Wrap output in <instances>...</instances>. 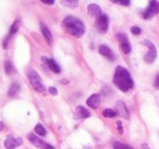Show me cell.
Returning a JSON list of instances; mask_svg holds the SVG:
<instances>
[{"label":"cell","mask_w":159,"mask_h":149,"mask_svg":"<svg viewBox=\"0 0 159 149\" xmlns=\"http://www.w3.org/2000/svg\"><path fill=\"white\" fill-rule=\"evenodd\" d=\"M5 71L8 75H11V74H13L16 72V69H14L11 61H6L5 62Z\"/></svg>","instance_id":"cell-20"},{"label":"cell","mask_w":159,"mask_h":149,"mask_svg":"<svg viewBox=\"0 0 159 149\" xmlns=\"http://www.w3.org/2000/svg\"><path fill=\"white\" fill-rule=\"evenodd\" d=\"M23 144V139L21 137L19 138H13L12 136L7 137V139L5 140V147L7 149H14L16 147L21 146Z\"/></svg>","instance_id":"cell-12"},{"label":"cell","mask_w":159,"mask_h":149,"mask_svg":"<svg viewBox=\"0 0 159 149\" xmlns=\"http://www.w3.org/2000/svg\"><path fill=\"white\" fill-rule=\"evenodd\" d=\"M116 109H117V113L120 116H122L125 120H130V112H129L128 107H126L123 101L118 100L117 103H116Z\"/></svg>","instance_id":"cell-9"},{"label":"cell","mask_w":159,"mask_h":149,"mask_svg":"<svg viewBox=\"0 0 159 149\" xmlns=\"http://www.w3.org/2000/svg\"><path fill=\"white\" fill-rule=\"evenodd\" d=\"M86 103L89 107L93 108V109H97L100 106V96L98 94H93L86 100Z\"/></svg>","instance_id":"cell-16"},{"label":"cell","mask_w":159,"mask_h":149,"mask_svg":"<svg viewBox=\"0 0 159 149\" xmlns=\"http://www.w3.org/2000/svg\"><path fill=\"white\" fill-rule=\"evenodd\" d=\"M117 126H118V131H119V134H123V129H122V123L120 121L117 122Z\"/></svg>","instance_id":"cell-27"},{"label":"cell","mask_w":159,"mask_h":149,"mask_svg":"<svg viewBox=\"0 0 159 149\" xmlns=\"http://www.w3.org/2000/svg\"><path fill=\"white\" fill-rule=\"evenodd\" d=\"M117 37H118V40H119L120 48H121L122 52L125 55H129L131 52V50H132V48H131V44L128 39V36L124 33H119Z\"/></svg>","instance_id":"cell-8"},{"label":"cell","mask_w":159,"mask_h":149,"mask_svg":"<svg viewBox=\"0 0 159 149\" xmlns=\"http://www.w3.org/2000/svg\"><path fill=\"white\" fill-rule=\"evenodd\" d=\"M155 87L159 88V74L156 76V78H155Z\"/></svg>","instance_id":"cell-29"},{"label":"cell","mask_w":159,"mask_h":149,"mask_svg":"<svg viewBox=\"0 0 159 149\" xmlns=\"http://www.w3.org/2000/svg\"><path fill=\"white\" fill-rule=\"evenodd\" d=\"M42 61L45 63V64H47V67H48L49 69L53 72V73L59 74L60 72H61V68H60V65L58 64L53 59L47 58V57H42Z\"/></svg>","instance_id":"cell-11"},{"label":"cell","mask_w":159,"mask_h":149,"mask_svg":"<svg viewBox=\"0 0 159 149\" xmlns=\"http://www.w3.org/2000/svg\"><path fill=\"white\" fill-rule=\"evenodd\" d=\"M113 149H134V148L129 146V145L122 144V142H116L115 144H113Z\"/></svg>","instance_id":"cell-23"},{"label":"cell","mask_w":159,"mask_h":149,"mask_svg":"<svg viewBox=\"0 0 159 149\" xmlns=\"http://www.w3.org/2000/svg\"><path fill=\"white\" fill-rule=\"evenodd\" d=\"M43 3H45V5H49V6H52L53 3H55V0H40Z\"/></svg>","instance_id":"cell-28"},{"label":"cell","mask_w":159,"mask_h":149,"mask_svg":"<svg viewBox=\"0 0 159 149\" xmlns=\"http://www.w3.org/2000/svg\"><path fill=\"white\" fill-rule=\"evenodd\" d=\"M40 29H42V33L44 35L45 39L47 40L49 45L52 44V35H51V32L49 31V28L44 24V23H40Z\"/></svg>","instance_id":"cell-17"},{"label":"cell","mask_w":159,"mask_h":149,"mask_svg":"<svg viewBox=\"0 0 159 149\" xmlns=\"http://www.w3.org/2000/svg\"><path fill=\"white\" fill-rule=\"evenodd\" d=\"M48 90H49V93H50L52 96H56L58 94V90H57V88H56V87H49Z\"/></svg>","instance_id":"cell-26"},{"label":"cell","mask_w":159,"mask_h":149,"mask_svg":"<svg viewBox=\"0 0 159 149\" xmlns=\"http://www.w3.org/2000/svg\"><path fill=\"white\" fill-rule=\"evenodd\" d=\"M20 25H21V20H16L13 22V24L11 25V27H10V31H9V35H8L7 37L5 38V40H3V48H5V49L8 47V44H9L10 38H11L12 36H13L14 34L19 31V28H20Z\"/></svg>","instance_id":"cell-10"},{"label":"cell","mask_w":159,"mask_h":149,"mask_svg":"<svg viewBox=\"0 0 159 149\" xmlns=\"http://www.w3.org/2000/svg\"><path fill=\"white\" fill-rule=\"evenodd\" d=\"M143 45H145V46L148 48V52L145 55V57H144V60H145V62H147V63H152L157 58L156 47H155V45L152 44V42H149V40H144Z\"/></svg>","instance_id":"cell-5"},{"label":"cell","mask_w":159,"mask_h":149,"mask_svg":"<svg viewBox=\"0 0 159 149\" xmlns=\"http://www.w3.org/2000/svg\"><path fill=\"white\" fill-rule=\"evenodd\" d=\"M61 83H62V84H68L69 82H68L66 80H62V81H61Z\"/></svg>","instance_id":"cell-30"},{"label":"cell","mask_w":159,"mask_h":149,"mask_svg":"<svg viewBox=\"0 0 159 149\" xmlns=\"http://www.w3.org/2000/svg\"><path fill=\"white\" fill-rule=\"evenodd\" d=\"M113 83L123 93H126L134 87V82L131 77L130 72L121 65L116 68L115 75H113Z\"/></svg>","instance_id":"cell-1"},{"label":"cell","mask_w":159,"mask_h":149,"mask_svg":"<svg viewBox=\"0 0 159 149\" xmlns=\"http://www.w3.org/2000/svg\"><path fill=\"white\" fill-rule=\"evenodd\" d=\"M159 12V2L156 0H150L148 7L142 12V18L144 20H149L154 18L157 13Z\"/></svg>","instance_id":"cell-4"},{"label":"cell","mask_w":159,"mask_h":149,"mask_svg":"<svg viewBox=\"0 0 159 149\" xmlns=\"http://www.w3.org/2000/svg\"><path fill=\"white\" fill-rule=\"evenodd\" d=\"M109 1L112 3H117V5H120V6H124V7H128L131 2V0H109Z\"/></svg>","instance_id":"cell-24"},{"label":"cell","mask_w":159,"mask_h":149,"mask_svg":"<svg viewBox=\"0 0 159 149\" xmlns=\"http://www.w3.org/2000/svg\"><path fill=\"white\" fill-rule=\"evenodd\" d=\"M62 6L66 8H71V9H74L79 6V0H60Z\"/></svg>","instance_id":"cell-19"},{"label":"cell","mask_w":159,"mask_h":149,"mask_svg":"<svg viewBox=\"0 0 159 149\" xmlns=\"http://www.w3.org/2000/svg\"><path fill=\"white\" fill-rule=\"evenodd\" d=\"M89 116H91V112H89L86 108H84L83 106L76 107V109H75L74 119L80 120V119H86V118H89Z\"/></svg>","instance_id":"cell-15"},{"label":"cell","mask_w":159,"mask_h":149,"mask_svg":"<svg viewBox=\"0 0 159 149\" xmlns=\"http://www.w3.org/2000/svg\"><path fill=\"white\" fill-rule=\"evenodd\" d=\"M29 140L34 145V146L37 147V148H39V149H55V147L51 146V145L48 144V142H44L43 139H40V138L37 137L35 134H30Z\"/></svg>","instance_id":"cell-7"},{"label":"cell","mask_w":159,"mask_h":149,"mask_svg":"<svg viewBox=\"0 0 159 149\" xmlns=\"http://www.w3.org/2000/svg\"><path fill=\"white\" fill-rule=\"evenodd\" d=\"M27 77H29V81L31 83L32 87L35 89L38 93H44L46 90V87H45L44 83H43L40 76L38 75V73L35 71V70H29L27 72Z\"/></svg>","instance_id":"cell-3"},{"label":"cell","mask_w":159,"mask_h":149,"mask_svg":"<svg viewBox=\"0 0 159 149\" xmlns=\"http://www.w3.org/2000/svg\"><path fill=\"white\" fill-rule=\"evenodd\" d=\"M35 133L37 134V135H39V136H43V137L47 135L46 129H45V127L43 126L42 124H39V123H38V124L35 126Z\"/></svg>","instance_id":"cell-21"},{"label":"cell","mask_w":159,"mask_h":149,"mask_svg":"<svg viewBox=\"0 0 159 149\" xmlns=\"http://www.w3.org/2000/svg\"><path fill=\"white\" fill-rule=\"evenodd\" d=\"M98 51H99V54L102 55V56H104L105 58H107L108 60H110V61L116 60V56H115V54H113V51L109 48L108 46H106V45H102V46H99Z\"/></svg>","instance_id":"cell-13"},{"label":"cell","mask_w":159,"mask_h":149,"mask_svg":"<svg viewBox=\"0 0 159 149\" xmlns=\"http://www.w3.org/2000/svg\"><path fill=\"white\" fill-rule=\"evenodd\" d=\"M142 147H143L144 149H149V148H148V146H147V145H146V144H144V145H143V146H142Z\"/></svg>","instance_id":"cell-31"},{"label":"cell","mask_w":159,"mask_h":149,"mask_svg":"<svg viewBox=\"0 0 159 149\" xmlns=\"http://www.w3.org/2000/svg\"><path fill=\"white\" fill-rule=\"evenodd\" d=\"M87 12H89V16L95 18L96 20H97V19L102 14V8H100L98 5H96V3H91V5L89 6V8H87Z\"/></svg>","instance_id":"cell-14"},{"label":"cell","mask_w":159,"mask_h":149,"mask_svg":"<svg viewBox=\"0 0 159 149\" xmlns=\"http://www.w3.org/2000/svg\"><path fill=\"white\" fill-rule=\"evenodd\" d=\"M3 129V124H2V122H0V131Z\"/></svg>","instance_id":"cell-32"},{"label":"cell","mask_w":159,"mask_h":149,"mask_svg":"<svg viewBox=\"0 0 159 149\" xmlns=\"http://www.w3.org/2000/svg\"><path fill=\"white\" fill-rule=\"evenodd\" d=\"M95 26H96V29H97L98 33L106 34L107 32H108V28H109L108 15H106V14H102V15L96 20Z\"/></svg>","instance_id":"cell-6"},{"label":"cell","mask_w":159,"mask_h":149,"mask_svg":"<svg viewBox=\"0 0 159 149\" xmlns=\"http://www.w3.org/2000/svg\"><path fill=\"white\" fill-rule=\"evenodd\" d=\"M117 114H118L117 111H115V110H112V109H106L102 111V116L108 119L115 118V116H117Z\"/></svg>","instance_id":"cell-22"},{"label":"cell","mask_w":159,"mask_h":149,"mask_svg":"<svg viewBox=\"0 0 159 149\" xmlns=\"http://www.w3.org/2000/svg\"><path fill=\"white\" fill-rule=\"evenodd\" d=\"M19 91H20V84L19 83H12L10 88L8 89V96L9 97H14Z\"/></svg>","instance_id":"cell-18"},{"label":"cell","mask_w":159,"mask_h":149,"mask_svg":"<svg viewBox=\"0 0 159 149\" xmlns=\"http://www.w3.org/2000/svg\"><path fill=\"white\" fill-rule=\"evenodd\" d=\"M131 32H132L133 35H139V34L142 33V29L139 28V26H133L132 28H131Z\"/></svg>","instance_id":"cell-25"},{"label":"cell","mask_w":159,"mask_h":149,"mask_svg":"<svg viewBox=\"0 0 159 149\" xmlns=\"http://www.w3.org/2000/svg\"><path fill=\"white\" fill-rule=\"evenodd\" d=\"M63 27L70 35L74 36L76 38L82 37L85 34L84 23L75 16H66L63 20Z\"/></svg>","instance_id":"cell-2"}]
</instances>
